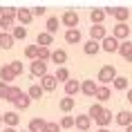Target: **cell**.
Returning <instances> with one entry per match:
<instances>
[{
    "label": "cell",
    "instance_id": "1",
    "mask_svg": "<svg viewBox=\"0 0 132 132\" xmlns=\"http://www.w3.org/2000/svg\"><path fill=\"white\" fill-rule=\"evenodd\" d=\"M103 14L112 16L117 22H125L130 18V9H125V7H103Z\"/></svg>",
    "mask_w": 132,
    "mask_h": 132
},
{
    "label": "cell",
    "instance_id": "2",
    "mask_svg": "<svg viewBox=\"0 0 132 132\" xmlns=\"http://www.w3.org/2000/svg\"><path fill=\"white\" fill-rule=\"evenodd\" d=\"M78 11L76 9H65L63 11V16H61V22L65 25L67 29H78Z\"/></svg>",
    "mask_w": 132,
    "mask_h": 132
},
{
    "label": "cell",
    "instance_id": "3",
    "mask_svg": "<svg viewBox=\"0 0 132 132\" xmlns=\"http://www.w3.org/2000/svg\"><path fill=\"white\" fill-rule=\"evenodd\" d=\"M117 76H119V74H117V67H114V65H103V67L98 70L96 81H101L103 85H108V83H112Z\"/></svg>",
    "mask_w": 132,
    "mask_h": 132
},
{
    "label": "cell",
    "instance_id": "4",
    "mask_svg": "<svg viewBox=\"0 0 132 132\" xmlns=\"http://www.w3.org/2000/svg\"><path fill=\"white\" fill-rule=\"evenodd\" d=\"M128 36H130V25L128 22H117L112 27V38H117L119 43H123Z\"/></svg>",
    "mask_w": 132,
    "mask_h": 132
},
{
    "label": "cell",
    "instance_id": "5",
    "mask_svg": "<svg viewBox=\"0 0 132 132\" xmlns=\"http://www.w3.org/2000/svg\"><path fill=\"white\" fill-rule=\"evenodd\" d=\"M98 45H101V49H103V52H108V54H114V52L119 49V40H117V38H112L110 34L105 36V38L98 43Z\"/></svg>",
    "mask_w": 132,
    "mask_h": 132
},
{
    "label": "cell",
    "instance_id": "6",
    "mask_svg": "<svg viewBox=\"0 0 132 132\" xmlns=\"http://www.w3.org/2000/svg\"><path fill=\"white\" fill-rule=\"evenodd\" d=\"M105 36H108V29H105V25H92V27H90V40L101 43Z\"/></svg>",
    "mask_w": 132,
    "mask_h": 132
},
{
    "label": "cell",
    "instance_id": "7",
    "mask_svg": "<svg viewBox=\"0 0 132 132\" xmlns=\"http://www.w3.org/2000/svg\"><path fill=\"white\" fill-rule=\"evenodd\" d=\"M49 61L56 63V67H65V63H67V52H65V49H52Z\"/></svg>",
    "mask_w": 132,
    "mask_h": 132
},
{
    "label": "cell",
    "instance_id": "8",
    "mask_svg": "<svg viewBox=\"0 0 132 132\" xmlns=\"http://www.w3.org/2000/svg\"><path fill=\"white\" fill-rule=\"evenodd\" d=\"M16 20L20 22V27H27L29 22L34 20V16H31V9H16Z\"/></svg>",
    "mask_w": 132,
    "mask_h": 132
},
{
    "label": "cell",
    "instance_id": "9",
    "mask_svg": "<svg viewBox=\"0 0 132 132\" xmlns=\"http://www.w3.org/2000/svg\"><path fill=\"white\" fill-rule=\"evenodd\" d=\"M29 72H31V76L43 78L45 74H47V63H43V61H31V65H29Z\"/></svg>",
    "mask_w": 132,
    "mask_h": 132
},
{
    "label": "cell",
    "instance_id": "10",
    "mask_svg": "<svg viewBox=\"0 0 132 132\" xmlns=\"http://www.w3.org/2000/svg\"><path fill=\"white\" fill-rule=\"evenodd\" d=\"M92 125V119L87 117V114H78V117H74V128H78L81 132H87Z\"/></svg>",
    "mask_w": 132,
    "mask_h": 132
},
{
    "label": "cell",
    "instance_id": "11",
    "mask_svg": "<svg viewBox=\"0 0 132 132\" xmlns=\"http://www.w3.org/2000/svg\"><path fill=\"white\" fill-rule=\"evenodd\" d=\"M38 85H40V90H43V92H54L58 83H56V78L52 76V74H45V76L40 78V83H38Z\"/></svg>",
    "mask_w": 132,
    "mask_h": 132
},
{
    "label": "cell",
    "instance_id": "12",
    "mask_svg": "<svg viewBox=\"0 0 132 132\" xmlns=\"http://www.w3.org/2000/svg\"><path fill=\"white\" fill-rule=\"evenodd\" d=\"M2 123L7 125V128H16V125L20 123V117H18V112H16V110L5 112V114H2Z\"/></svg>",
    "mask_w": 132,
    "mask_h": 132
},
{
    "label": "cell",
    "instance_id": "13",
    "mask_svg": "<svg viewBox=\"0 0 132 132\" xmlns=\"http://www.w3.org/2000/svg\"><path fill=\"white\" fill-rule=\"evenodd\" d=\"M119 54L123 56L128 63H132V43L130 40H123V43H119V49H117Z\"/></svg>",
    "mask_w": 132,
    "mask_h": 132
},
{
    "label": "cell",
    "instance_id": "14",
    "mask_svg": "<svg viewBox=\"0 0 132 132\" xmlns=\"http://www.w3.org/2000/svg\"><path fill=\"white\" fill-rule=\"evenodd\" d=\"M81 92V83H78L76 78H70L67 83H65V96H74V94H78Z\"/></svg>",
    "mask_w": 132,
    "mask_h": 132
},
{
    "label": "cell",
    "instance_id": "15",
    "mask_svg": "<svg viewBox=\"0 0 132 132\" xmlns=\"http://www.w3.org/2000/svg\"><path fill=\"white\" fill-rule=\"evenodd\" d=\"M110 96H112V92H110V87H108V85H98V87H96V94H94L96 103H105Z\"/></svg>",
    "mask_w": 132,
    "mask_h": 132
},
{
    "label": "cell",
    "instance_id": "16",
    "mask_svg": "<svg viewBox=\"0 0 132 132\" xmlns=\"http://www.w3.org/2000/svg\"><path fill=\"white\" fill-rule=\"evenodd\" d=\"M49 45H54V36H49L47 31H40L36 36V47H49Z\"/></svg>",
    "mask_w": 132,
    "mask_h": 132
},
{
    "label": "cell",
    "instance_id": "17",
    "mask_svg": "<svg viewBox=\"0 0 132 132\" xmlns=\"http://www.w3.org/2000/svg\"><path fill=\"white\" fill-rule=\"evenodd\" d=\"M96 87H98V85L94 83L92 78H87V81H83V83H81V92H83L85 96H94V94H96Z\"/></svg>",
    "mask_w": 132,
    "mask_h": 132
},
{
    "label": "cell",
    "instance_id": "18",
    "mask_svg": "<svg viewBox=\"0 0 132 132\" xmlns=\"http://www.w3.org/2000/svg\"><path fill=\"white\" fill-rule=\"evenodd\" d=\"M114 121H117L119 125H123V128H128V125L132 123V112H128V110H121L117 114V117H114Z\"/></svg>",
    "mask_w": 132,
    "mask_h": 132
},
{
    "label": "cell",
    "instance_id": "19",
    "mask_svg": "<svg viewBox=\"0 0 132 132\" xmlns=\"http://www.w3.org/2000/svg\"><path fill=\"white\" fill-rule=\"evenodd\" d=\"M14 78H16V76H14V72L9 70V63H5V65L0 67V81H2L5 85H9Z\"/></svg>",
    "mask_w": 132,
    "mask_h": 132
},
{
    "label": "cell",
    "instance_id": "20",
    "mask_svg": "<svg viewBox=\"0 0 132 132\" xmlns=\"http://www.w3.org/2000/svg\"><path fill=\"white\" fill-rule=\"evenodd\" d=\"M45 119H40V117H36V119H31L29 121V128H27V132H43L45 130Z\"/></svg>",
    "mask_w": 132,
    "mask_h": 132
},
{
    "label": "cell",
    "instance_id": "21",
    "mask_svg": "<svg viewBox=\"0 0 132 132\" xmlns=\"http://www.w3.org/2000/svg\"><path fill=\"white\" fill-rule=\"evenodd\" d=\"M98 128H108V125L112 123V110H108V108H103V112H101V117L96 119Z\"/></svg>",
    "mask_w": 132,
    "mask_h": 132
},
{
    "label": "cell",
    "instance_id": "22",
    "mask_svg": "<svg viewBox=\"0 0 132 132\" xmlns=\"http://www.w3.org/2000/svg\"><path fill=\"white\" fill-rule=\"evenodd\" d=\"M16 27V18L14 16H0V31H9Z\"/></svg>",
    "mask_w": 132,
    "mask_h": 132
},
{
    "label": "cell",
    "instance_id": "23",
    "mask_svg": "<svg viewBox=\"0 0 132 132\" xmlns=\"http://www.w3.org/2000/svg\"><path fill=\"white\" fill-rule=\"evenodd\" d=\"M65 40L70 45H78L81 43V29H67L65 31Z\"/></svg>",
    "mask_w": 132,
    "mask_h": 132
},
{
    "label": "cell",
    "instance_id": "24",
    "mask_svg": "<svg viewBox=\"0 0 132 132\" xmlns=\"http://www.w3.org/2000/svg\"><path fill=\"white\" fill-rule=\"evenodd\" d=\"M83 52H85L87 56H96L98 52H101V45H98L96 40H87V43L83 45Z\"/></svg>",
    "mask_w": 132,
    "mask_h": 132
},
{
    "label": "cell",
    "instance_id": "25",
    "mask_svg": "<svg viewBox=\"0 0 132 132\" xmlns=\"http://www.w3.org/2000/svg\"><path fill=\"white\" fill-rule=\"evenodd\" d=\"M0 47L5 49V52L14 47V38H11V34H9V31H0Z\"/></svg>",
    "mask_w": 132,
    "mask_h": 132
},
{
    "label": "cell",
    "instance_id": "26",
    "mask_svg": "<svg viewBox=\"0 0 132 132\" xmlns=\"http://www.w3.org/2000/svg\"><path fill=\"white\" fill-rule=\"evenodd\" d=\"M14 105H16V110H27L29 105H31V98H29L27 94L22 92L20 96H18V98H16V101H14Z\"/></svg>",
    "mask_w": 132,
    "mask_h": 132
},
{
    "label": "cell",
    "instance_id": "27",
    "mask_svg": "<svg viewBox=\"0 0 132 132\" xmlns=\"http://www.w3.org/2000/svg\"><path fill=\"white\" fill-rule=\"evenodd\" d=\"M20 94H22V90L18 87V85H9V87H7V96H5V101H9V103H14L16 98L20 96Z\"/></svg>",
    "mask_w": 132,
    "mask_h": 132
},
{
    "label": "cell",
    "instance_id": "28",
    "mask_svg": "<svg viewBox=\"0 0 132 132\" xmlns=\"http://www.w3.org/2000/svg\"><path fill=\"white\" fill-rule=\"evenodd\" d=\"M45 31H47L49 36H54L56 31H58V18L56 16H49L47 22H45Z\"/></svg>",
    "mask_w": 132,
    "mask_h": 132
},
{
    "label": "cell",
    "instance_id": "29",
    "mask_svg": "<svg viewBox=\"0 0 132 132\" xmlns=\"http://www.w3.org/2000/svg\"><path fill=\"white\" fill-rule=\"evenodd\" d=\"M54 78H56V83H67L70 81V70L67 67H56Z\"/></svg>",
    "mask_w": 132,
    "mask_h": 132
},
{
    "label": "cell",
    "instance_id": "30",
    "mask_svg": "<svg viewBox=\"0 0 132 132\" xmlns=\"http://www.w3.org/2000/svg\"><path fill=\"white\" fill-rule=\"evenodd\" d=\"M90 20H92V25H103V20H105L103 9H92L90 11Z\"/></svg>",
    "mask_w": 132,
    "mask_h": 132
},
{
    "label": "cell",
    "instance_id": "31",
    "mask_svg": "<svg viewBox=\"0 0 132 132\" xmlns=\"http://www.w3.org/2000/svg\"><path fill=\"white\" fill-rule=\"evenodd\" d=\"M43 94H45V92L40 90V85H38V83H34L31 87H29V92H27V96L31 98V101H40V98H43Z\"/></svg>",
    "mask_w": 132,
    "mask_h": 132
},
{
    "label": "cell",
    "instance_id": "32",
    "mask_svg": "<svg viewBox=\"0 0 132 132\" xmlns=\"http://www.w3.org/2000/svg\"><path fill=\"white\" fill-rule=\"evenodd\" d=\"M128 81H130L128 76H117L114 81H112V87L119 90V92H123V90H128Z\"/></svg>",
    "mask_w": 132,
    "mask_h": 132
},
{
    "label": "cell",
    "instance_id": "33",
    "mask_svg": "<svg viewBox=\"0 0 132 132\" xmlns=\"http://www.w3.org/2000/svg\"><path fill=\"white\" fill-rule=\"evenodd\" d=\"M74 103H76L74 98L65 96V98H61V101H58V108H61V112H72V110H74Z\"/></svg>",
    "mask_w": 132,
    "mask_h": 132
},
{
    "label": "cell",
    "instance_id": "34",
    "mask_svg": "<svg viewBox=\"0 0 132 132\" xmlns=\"http://www.w3.org/2000/svg\"><path fill=\"white\" fill-rule=\"evenodd\" d=\"M49 56H52V47H38V52H36V61L47 63Z\"/></svg>",
    "mask_w": 132,
    "mask_h": 132
},
{
    "label": "cell",
    "instance_id": "35",
    "mask_svg": "<svg viewBox=\"0 0 132 132\" xmlns=\"http://www.w3.org/2000/svg\"><path fill=\"white\" fill-rule=\"evenodd\" d=\"M11 38L14 40H25L27 38V27H14L11 29Z\"/></svg>",
    "mask_w": 132,
    "mask_h": 132
},
{
    "label": "cell",
    "instance_id": "36",
    "mask_svg": "<svg viewBox=\"0 0 132 132\" xmlns=\"http://www.w3.org/2000/svg\"><path fill=\"white\" fill-rule=\"evenodd\" d=\"M101 112H103V105H101V103H92L90 112H87V117H90L92 121H96V119L101 117Z\"/></svg>",
    "mask_w": 132,
    "mask_h": 132
},
{
    "label": "cell",
    "instance_id": "37",
    "mask_svg": "<svg viewBox=\"0 0 132 132\" xmlns=\"http://www.w3.org/2000/svg\"><path fill=\"white\" fill-rule=\"evenodd\" d=\"M58 128H61V130H70V128H74V117H63L61 123H58Z\"/></svg>",
    "mask_w": 132,
    "mask_h": 132
},
{
    "label": "cell",
    "instance_id": "38",
    "mask_svg": "<svg viewBox=\"0 0 132 132\" xmlns=\"http://www.w3.org/2000/svg\"><path fill=\"white\" fill-rule=\"evenodd\" d=\"M9 70L14 72V76H20V74H22V63L20 61H11V63H9Z\"/></svg>",
    "mask_w": 132,
    "mask_h": 132
},
{
    "label": "cell",
    "instance_id": "39",
    "mask_svg": "<svg viewBox=\"0 0 132 132\" xmlns=\"http://www.w3.org/2000/svg\"><path fill=\"white\" fill-rule=\"evenodd\" d=\"M36 52H38L36 45H27V47H25V56H27L29 61H36Z\"/></svg>",
    "mask_w": 132,
    "mask_h": 132
},
{
    "label": "cell",
    "instance_id": "40",
    "mask_svg": "<svg viewBox=\"0 0 132 132\" xmlns=\"http://www.w3.org/2000/svg\"><path fill=\"white\" fill-rule=\"evenodd\" d=\"M16 9L18 7H2L0 9V16H14L16 18Z\"/></svg>",
    "mask_w": 132,
    "mask_h": 132
},
{
    "label": "cell",
    "instance_id": "41",
    "mask_svg": "<svg viewBox=\"0 0 132 132\" xmlns=\"http://www.w3.org/2000/svg\"><path fill=\"white\" fill-rule=\"evenodd\" d=\"M43 132H61V128H58V123H45Z\"/></svg>",
    "mask_w": 132,
    "mask_h": 132
},
{
    "label": "cell",
    "instance_id": "42",
    "mask_svg": "<svg viewBox=\"0 0 132 132\" xmlns=\"http://www.w3.org/2000/svg\"><path fill=\"white\" fill-rule=\"evenodd\" d=\"M45 14H47V9H45V7H34V9H31V16H45Z\"/></svg>",
    "mask_w": 132,
    "mask_h": 132
},
{
    "label": "cell",
    "instance_id": "43",
    "mask_svg": "<svg viewBox=\"0 0 132 132\" xmlns=\"http://www.w3.org/2000/svg\"><path fill=\"white\" fill-rule=\"evenodd\" d=\"M7 87H9V85H5L2 81H0V98H5V96H7Z\"/></svg>",
    "mask_w": 132,
    "mask_h": 132
},
{
    "label": "cell",
    "instance_id": "44",
    "mask_svg": "<svg viewBox=\"0 0 132 132\" xmlns=\"http://www.w3.org/2000/svg\"><path fill=\"white\" fill-rule=\"evenodd\" d=\"M128 101H130V105H132V87L128 90Z\"/></svg>",
    "mask_w": 132,
    "mask_h": 132
},
{
    "label": "cell",
    "instance_id": "45",
    "mask_svg": "<svg viewBox=\"0 0 132 132\" xmlns=\"http://www.w3.org/2000/svg\"><path fill=\"white\" fill-rule=\"evenodd\" d=\"M2 132H16V128H5Z\"/></svg>",
    "mask_w": 132,
    "mask_h": 132
},
{
    "label": "cell",
    "instance_id": "46",
    "mask_svg": "<svg viewBox=\"0 0 132 132\" xmlns=\"http://www.w3.org/2000/svg\"><path fill=\"white\" fill-rule=\"evenodd\" d=\"M96 132H110V130H108V128H98Z\"/></svg>",
    "mask_w": 132,
    "mask_h": 132
},
{
    "label": "cell",
    "instance_id": "47",
    "mask_svg": "<svg viewBox=\"0 0 132 132\" xmlns=\"http://www.w3.org/2000/svg\"><path fill=\"white\" fill-rule=\"evenodd\" d=\"M125 132H132V123H130V125H128V128H125Z\"/></svg>",
    "mask_w": 132,
    "mask_h": 132
},
{
    "label": "cell",
    "instance_id": "48",
    "mask_svg": "<svg viewBox=\"0 0 132 132\" xmlns=\"http://www.w3.org/2000/svg\"><path fill=\"white\" fill-rule=\"evenodd\" d=\"M0 123H2V114H0Z\"/></svg>",
    "mask_w": 132,
    "mask_h": 132
},
{
    "label": "cell",
    "instance_id": "49",
    "mask_svg": "<svg viewBox=\"0 0 132 132\" xmlns=\"http://www.w3.org/2000/svg\"><path fill=\"white\" fill-rule=\"evenodd\" d=\"M22 132H27V130H22Z\"/></svg>",
    "mask_w": 132,
    "mask_h": 132
},
{
    "label": "cell",
    "instance_id": "50",
    "mask_svg": "<svg viewBox=\"0 0 132 132\" xmlns=\"http://www.w3.org/2000/svg\"><path fill=\"white\" fill-rule=\"evenodd\" d=\"M87 132H92V130H87Z\"/></svg>",
    "mask_w": 132,
    "mask_h": 132
}]
</instances>
